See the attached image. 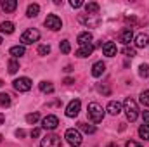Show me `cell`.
I'll return each mask as SVG.
<instances>
[{"mask_svg":"<svg viewBox=\"0 0 149 147\" xmlns=\"http://www.w3.org/2000/svg\"><path fill=\"white\" fill-rule=\"evenodd\" d=\"M116 52H118L116 43H113V42H106V43L102 45V54H104L106 57H114Z\"/></svg>","mask_w":149,"mask_h":147,"instance_id":"obj_11","label":"cell"},{"mask_svg":"<svg viewBox=\"0 0 149 147\" xmlns=\"http://www.w3.org/2000/svg\"><path fill=\"white\" fill-rule=\"evenodd\" d=\"M149 45V37L146 33H139L137 37H135V47L137 49H144V47H148Z\"/></svg>","mask_w":149,"mask_h":147,"instance_id":"obj_16","label":"cell"},{"mask_svg":"<svg viewBox=\"0 0 149 147\" xmlns=\"http://www.w3.org/2000/svg\"><path fill=\"white\" fill-rule=\"evenodd\" d=\"M2 139H3V137H2V135H0V142H2Z\"/></svg>","mask_w":149,"mask_h":147,"instance_id":"obj_43","label":"cell"},{"mask_svg":"<svg viewBox=\"0 0 149 147\" xmlns=\"http://www.w3.org/2000/svg\"><path fill=\"white\" fill-rule=\"evenodd\" d=\"M12 87L17 92H28V90H31V80L26 78V76H21V78H17V80L12 81Z\"/></svg>","mask_w":149,"mask_h":147,"instance_id":"obj_5","label":"cell"},{"mask_svg":"<svg viewBox=\"0 0 149 147\" xmlns=\"http://www.w3.org/2000/svg\"><path fill=\"white\" fill-rule=\"evenodd\" d=\"M7 66H9V73L10 74H16L17 73V69H19V62H17L16 59H10Z\"/></svg>","mask_w":149,"mask_h":147,"instance_id":"obj_26","label":"cell"},{"mask_svg":"<svg viewBox=\"0 0 149 147\" xmlns=\"http://www.w3.org/2000/svg\"><path fill=\"white\" fill-rule=\"evenodd\" d=\"M76 42L80 43V47H81V45H90V42H92V33H90V31H83V33H80L78 38H76Z\"/></svg>","mask_w":149,"mask_h":147,"instance_id":"obj_18","label":"cell"},{"mask_svg":"<svg viewBox=\"0 0 149 147\" xmlns=\"http://www.w3.org/2000/svg\"><path fill=\"white\" fill-rule=\"evenodd\" d=\"M88 118L92 123H101L104 119V109L101 104L97 102H90L88 104Z\"/></svg>","mask_w":149,"mask_h":147,"instance_id":"obj_2","label":"cell"},{"mask_svg":"<svg viewBox=\"0 0 149 147\" xmlns=\"http://www.w3.org/2000/svg\"><path fill=\"white\" fill-rule=\"evenodd\" d=\"M141 104L146 106V107L149 106V90H144V92L141 94Z\"/></svg>","mask_w":149,"mask_h":147,"instance_id":"obj_31","label":"cell"},{"mask_svg":"<svg viewBox=\"0 0 149 147\" xmlns=\"http://www.w3.org/2000/svg\"><path fill=\"white\" fill-rule=\"evenodd\" d=\"M139 76L141 78H149V66L148 64H141L139 66Z\"/></svg>","mask_w":149,"mask_h":147,"instance_id":"obj_29","label":"cell"},{"mask_svg":"<svg viewBox=\"0 0 149 147\" xmlns=\"http://www.w3.org/2000/svg\"><path fill=\"white\" fill-rule=\"evenodd\" d=\"M38 119H40V114H38V112H30V114H26V121H28L30 125H35Z\"/></svg>","mask_w":149,"mask_h":147,"instance_id":"obj_28","label":"cell"},{"mask_svg":"<svg viewBox=\"0 0 149 147\" xmlns=\"http://www.w3.org/2000/svg\"><path fill=\"white\" fill-rule=\"evenodd\" d=\"M78 19H80V23H81V24H85V26H90V28H95V26H99V24H101V19H99V16L83 14V16H80Z\"/></svg>","mask_w":149,"mask_h":147,"instance_id":"obj_7","label":"cell"},{"mask_svg":"<svg viewBox=\"0 0 149 147\" xmlns=\"http://www.w3.org/2000/svg\"><path fill=\"white\" fill-rule=\"evenodd\" d=\"M50 54V45H40L38 47V55H49Z\"/></svg>","mask_w":149,"mask_h":147,"instance_id":"obj_32","label":"cell"},{"mask_svg":"<svg viewBox=\"0 0 149 147\" xmlns=\"http://www.w3.org/2000/svg\"><path fill=\"white\" fill-rule=\"evenodd\" d=\"M0 43H2V37H0Z\"/></svg>","mask_w":149,"mask_h":147,"instance_id":"obj_44","label":"cell"},{"mask_svg":"<svg viewBox=\"0 0 149 147\" xmlns=\"http://www.w3.org/2000/svg\"><path fill=\"white\" fill-rule=\"evenodd\" d=\"M9 54H10L14 59H17V57H21V55L26 54V49H24V45H14V47H10Z\"/></svg>","mask_w":149,"mask_h":147,"instance_id":"obj_17","label":"cell"},{"mask_svg":"<svg viewBox=\"0 0 149 147\" xmlns=\"http://www.w3.org/2000/svg\"><path fill=\"white\" fill-rule=\"evenodd\" d=\"M70 5H71L73 9H80V7L83 5V2H81V0H70Z\"/></svg>","mask_w":149,"mask_h":147,"instance_id":"obj_34","label":"cell"},{"mask_svg":"<svg viewBox=\"0 0 149 147\" xmlns=\"http://www.w3.org/2000/svg\"><path fill=\"white\" fill-rule=\"evenodd\" d=\"M64 139L68 140L70 146H73V147H78L81 144V133H80L78 130H74V128H68V130H66Z\"/></svg>","mask_w":149,"mask_h":147,"instance_id":"obj_3","label":"cell"},{"mask_svg":"<svg viewBox=\"0 0 149 147\" xmlns=\"http://www.w3.org/2000/svg\"><path fill=\"white\" fill-rule=\"evenodd\" d=\"M24 130H16V137H24Z\"/></svg>","mask_w":149,"mask_h":147,"instance_id":"obj_38","label":"cell"},{"mask_svg":"<svg viewBox=\"0 0 149 147\" xmlns=\"http://www.w3.org/2000/svg\"><path fill=\"white\" fill-rule=\"evenodd\" d=\"M0 31L5 33V35L14 33V23H10V21H3V23H0Z\"/></svg>","mask_w":149,"mask_h":147,"instance_id":"obj_21","label":"cell"},{"mask_svg":"<svg viewBox=\"0 0 149 147\" xmlns=\"http://www.w3.org/2000/svg\"><path fill=\"white\" fill-rule=\"evenodd\" d=\"M108 147H118V146H116V144H109Z\"/></svg>","mask_w":149,"mask_h":147,"instance_id":"obj_41","label":"cell"},{"mask_svg":"<svg viewBox=\"0 0 149 147\" xmlns=\"http://www.w3.org/2000/svg\"><path fill=\"white\" fill-rule=\"evenodd\" d=\"M139 135H141V139H144V140H149V125H141V128H139Z\"/></svg>","mask_w":149,"mask_h":147,"instance_id":"obj_25","label":"cell"},{"mask_svg":"<svg viewBox=\"0 0 149 147\" xmlns=\"http://www.w3.org/2000/svg\"><path fill=\"white\" fill-rule=\"evenodd\" d=\"M106 111L111 114V116H118L121 111H123V107H121V104L120 102H116V101H111L109 104H108V107H106Z\"/></svg>","mask_w":149,"mask_h":147,"instance_id":"obj_14","label":"cell"},{"mask_svg":"<svg viewBox=\"0 0 149 147\" xmlns=\"http://www.w3.org/2000/svg\"><path fill=\"white\" fill-rule=\"evenodd\" d=\"M57 125H59V119H57V116H54V114H49V116H45V118L42 119V128H43V130H56Z\"/></svg>","mask_w":149,"mask_h":147,"instance_id":"obj_8","label":"cell"},{"mask_svg":"<svg viewBox=\"0 0 149 147\" xmlns=\"http://www.w3.org/2000/svg\"><path fill=\"white\" fill-rule=\"evenodd\" d=\"M80 109H81V102H80L78 99H74V101H71V102L68 104V107H66V116H68V118H76L78 112H80Z\"/></svg>","mask_w":149,"mask_h":147,"instance_id":"obj_10","label":"cell"},{"mask_svg":"<svg viewBox=\"0 0 149 147\" xmlns=\"http://www.w3.org/2000/svg\"><path fill=\"white\" fill-rule=\"evenodd\" d=\"M80 130L83 133H95V126L94 125H87V123H80Z\"/></svg>","mask_w":149,"mask_h":147,"instance_id":"obj_27","label":"cell"},{"mask_svg":"<svg viewBox=\"0 0 149 147\" xmlns=\"http://www.w3.org/2000/svg\"><path fill=\"white\" fill-rule=\"evenodd\" d=\"M38 88H40V92H43V94H52V92H54V85H52L50 81H40Z\"/></svg>","mask_w":149,"mask_h":147,"instance_id":"obj_23","label":"cell"},{"mask_svg":"<svg viewBox=\"0 0 149 147\" xmlns=\"http://www.w3.org/2000/svg\"><path fill=\"white\" fill-rule=\"evenodd\" d=\"M92 52H94V45H92V43H90V45H81V47L76 50V57L83 59V57H88Z\"/></svg>","mask_w":149,"mask_h":147,"instance_id":"obj_13","label":"cell"},{"mask_svg":"<svg viewBox=\"0 0 149 147\" xmlns=\"http://www.w3.org/2000/svg\"><path fill=\"white\" fill-rule=\"evenodd\" d=\"M3 121H5V116H3V114L0 112V125H3Z\"/></svg>","mask_w":149,"mask_h":147,"instance_id":"obj_40","label":"cell"},{"mask_svg":"<svg viewBox=\"0 0 149 147\" xmlns=\"http://www.w3.org/2000/svg\"><path fill=\"white\" fill-rule=\"evenodd\" d=\"M10 102H12V99H10L9 94H0V106L2 107H9Z\"/></svg>","mask_w":149,"mask_h":147,"instance_id":"obj_24","label":"cell"},{"mask_svg":"<svg viewBox=\"0 0 149 147\" xmlns=\"http://www.w3.org/2000/svg\"><path fill=\"white\" fill-rule=\"evenodd\" d=\"M142 118H144V121L149 125V111H144V112H142Z\"/></svg>","mask_w":149,"mask_h":147,"instance_id":"obj_37","label":"cell"},{"mask_svg":"<svg viewBox=\"0 0 149 147\" xmlns=\"http://www.w3.org/2000/svg\"><path fill=\"white\" fill-rule=\"evenodd\" d=\"M106 71V64L102 62V61H97L94 66H92V76H95V78H99V76H102V73Z\"/></svg>","mask_w":149,"mask_h":147,"instance_id":"obj_15","label":"cell"},{"mask_svg":"<svg viewBox=\"0 0 149 147\" xmlns=\"http://www.w3.org/2000/svg\"><path fill=\"white\" fill-rule=\"evenodd\" d=\"M64 83H66V85H71V83H73V78H66Z\"/></svg>","mask_w":149,"mask_h":147,"instance_id":"obj_39","label":"cell"},{"mask_svg":"<svg viewBox=\"0 0 149 147\" xmlns=\"http://www.w3.org/2000/svg\"><path fill=\"white\" fill-rule=\"evenodd\" d=\"M40 147H61V137L59 135H47L45 139H42Z\"/></svg>","mask_w":149,"mask_h":147,"instance_id":"obj_9","label":"cell"},{"mask_svg":"<svg viewBox=\"0 0 149 147\" xmlns=\"http://www.w3.org/2000/svg\"><path fill=\"white\" fill-rule=\"evenodd\" d=\"M38 12H40V5L38 3H30L28 9H26V16L28 17H37Z\"/></svg>","mask_w":149,"mask_h":147,"instance_id":"obj_22","label":"cell"},{"mask_svg":"<svg viewBox=\"0 0 149 147\" xmlns=\"http://www.w3.org/2000/svg\"><path fill=\"white\" fill-rule=\"evenodd\" d=\"M40 132H42L40 128H33L31 130V137H40Z\"/></svg>","mask_w":149,"mask_h":147,"instance_id":"obj_36","label":"cell"},{"mask_svg":"<svg viewBox=\"0 0 149 147\" xmlns=\"http://www.w3.org/2000/svg\"><path fill=\"white\" fill-rule=\"evenodd\" d=\"M132 40H134V31H132V28H125V30H121V33H120V42H121V43L128 45Z\"/></svg>","mask_w":149,"mask_h":147,"instance_id":"obj_12","label":"cell"},{"mask_svg":"<svg viewBox=\"0 0 149 147\" xmlns=\"http://www.w3.org/2000/svg\"><path fill=\"white\" fill-rule=\"evenodd\" d=\"M38 40H40V31L35 30V28H30V30H26V31L21 35L23 45H30V43H33V42H38Z\"/></svg>","mask_w":149,"mask_h":147,"instance_id":"obj_4","label":"cell"},{"mask_svg":"<svg viewBox=\"0 0 149 147\" xmlns=\"http://www.w3.org/2000/svg\"><path fill=\"white\" fill-rule=\"evenodd\" d=\"M123 54H125L127 57H135V49H132V47H125V49H123Z\"/></svg>","mask_w":149,"mask_h":147,"instance_id":"obj_33","label":"cell"},{"mask_svg":"<svg viewBox=\"0 0 149 147\" xmlns=\"http://www.w3.org/2000/svg\"><path fill=\"white\" fill-rule=\"evenodd\" d=\"M123 111H125V114H127V119H128V121H135V119H137V116H139L137 102H135L134 99H130V97H127V99H125V102H123Z\"/></svg>","mask_w":149,"mask_h":147,"instance_id":"obj_1","label":"cell"},{"mask_svg":"<svg viewBox=\"0 0 149 147\" xmlns=\"http://www.w3.org/2000/svg\"><path fill=\"white\" fill-rule=\"evenodd\" d=\"M85 10H87V14H90V16H97V12H99V3H97V2H88V3H85Z\"/></svg>","mask_w":149,"mask_h":147,"instance_id":"obj_20","label":"cell"},{"mask_svg":"<svg viewBox=\"0 0 149 147\" xmlns=\"http://www.w3.org/2000/svg\"><path fill=\"white\" fill-rule=\"evenodd\" d=\"M2 87H3V81H2V80H0V88H2Z\"/></svg>","mask_w":149,"mask_h":147,"instance_id":"obj_42","label":"cell"},{"mask_svg":"<svg viewBox=\"0 0 149 147\" xmlns=\"http://www.w3.org/2000/svg\"><path fill=\"white\" fill-rule=\"evenodd\" d=\"M45 26H47L49 30H52V31H57V30L63 28V21H61V17H57L56 14H49L47 19H45Z\"/></svg>","mask_w":149,"mask_h":147,"instance_id":"obj_6","label":"cell"},{"mask_svg":"<svg viewBox=\"0 0 149 147\" xmlns=\"http://www.w3.org/2000/svg\"><path fill=\"white\" fill-rule=\"evenodd\" d=\"M59 49H61V52H63V54H70L71 45H70V42H68V40H63V42H61V45H59Z\"/></svg>","mask_w":149,"mask_h":147,"instance_id":"obj_30","label":"cell"},{"mask_svg":"<svg viewBox=\"0 0 149 147\" xmlns=\"http://www.w3.org/2000/svg\"><path fill=\"white\" fill-rule=\"evenodd\" d=\"M125 147H142V146H141L139 142H134V140H128V142H127V146H125Z\"/></svg>","mask_w":149,"mask_h":147,"instance_id":"obj_35","label":"cell"},{"mask_svg":"<svg viewBox=\"0 0 149 147\" xmlns=\"http://www.w3.org/2000/svg\"><path fill=\"white\" fill-rule=\"evenodd\" d=\"M2 9L5 12H14L17 9V2L16 0H2Z\"/></svg>","mask_w":149,"mask_h":147,"instance_id":"obj_19","label":"cell"}]
</instances>
